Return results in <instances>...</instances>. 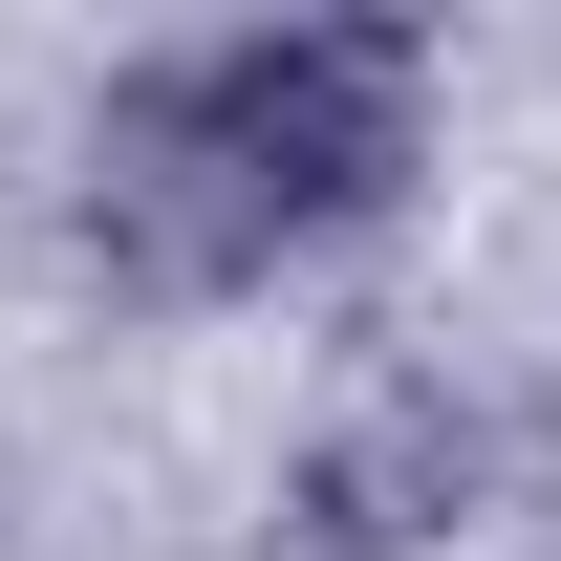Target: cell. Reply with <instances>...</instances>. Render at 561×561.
<instances>
[{
  "instance_id": "obj_1",
  "label": "cell",
  "mask_w": 561,
  "mask_h": 561,
  "mask_svg": "<svg viewBox=\"0 0 561 561\" xmlns=\"http://www.w3.org/2000/svg\"><path fill=\"white\" fill-rule=\"evenodd\" d=\"M411 151H432L411 22H238V44H173L87 108V216L151 280H280L411 195Z\"/></svg>"
},
{
  "instance_id": "obj_2",
  "label": "cell",
  "mask_w": 561,
  "mask_h": 561,
  "mask_svg": "<svg viewBox=\"0 0 561 561\" xmlns=\"http://www.w3.org/2000/svg\"><path fill=\"white\" fill-rule=\"evenodd\" d=\"M476 476H496V432L454 411V389H367V411L302 454V540L324 561H432L476 518Z\"/></svg>"
}]
</instances>
